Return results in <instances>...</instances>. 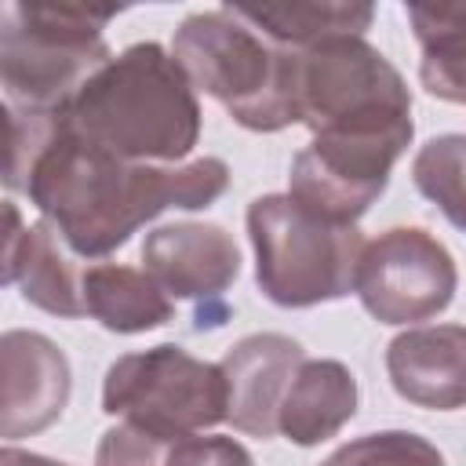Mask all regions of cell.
I'll list each match as a JSON object with an SVG mask.
<instances>
[{
  "instance_id": "1",
  "label": "cell",
  "mask_w": 466,
  "mask_h": 466,
  "mask_svg": "<svg viewBox=\"0 0 466 466\" xmlns=\"http://www.w3.org/2000/svg\"><path fill=\"white\" fill-rule=\"evenodd\" d=\"M226 186L229 167L218 157L142 164L69 135L58 120L22 193L80 258H106L157 215L208 208Z\"/></svg>"
},
{
  "instance_id": "2",
  "label": "cell",
  "mask_w": 466,
  "mask_h": 466,
  "mask_svg": "<svg viewBox=\"0 0 466 466\" xmlns=\"http://www.w3.org/2000/svg\"><path fill=\"white\" fill-rule=\"evenodd\" d=\"M69 135L142 164H186L200 138V102L178 58L153 44L113 55L62 109Z\"/></svg>"
},
{
  "instance_id": "3",
  "label": "cell",
  "mask_w": 466,
  "mask_h": 466,
  "mask_svg": "<svg viewBox=\"0 0 466 466\" xmlns=\"http://www.w3.org/2000/svg\"><path fill=\"white\" fill-rule=\"evenodd\" d=\"M189 84L222 102L248 131H280L295 120V47L255 29L237 4L193 11L171 40Z\"/></svg>"
},
{
  "instance_id": "4",
  "label": "cell",
  "mask_w": 466,
  "mask_h": 466,
  "mask_svg": "<svg viewBox=\"0 0 466 466\" xmlns=\"http://www.w3.org/2000/svg\"><path fill=\"white\" fill-rule=\"evenodd\" d=\"M120 7L91 4H0V80L7 106L58 113L109 58L102 29Z\"/></svg>"
},
{
  "instance_id": "5",
  "label": "cell",
  "mask_w": 466,
  "mask_h": 466,
  "mask_svg": "<svg viewBox=\"0 0 466 466\" xmlns=\"http://www.w3.org/2000/svg\"><path fill=\"white\" fill-rule=\"evenodd\" d=\"M258 291L288 309L346 299L357 284L364 237L353 222H335L291 193L255 197L248 208Z\"/></svg>"
},
{
  "instance_id": "6",
  "label": "cell",
  "mask_w": 466,
  "mask_h": 466,
  "mask_svg": "<svg viewBox=\"0 0 466 466\" xmlns=\"http://www.w3.org/2000/svg\"><path fill=\"white\" fill-rule=\"evenodd\" d=\"M295 120L313 135L415 131L404 76L364 36L295 47Z\"/></svg>"
},
{
  "instance_id": "7",
  "label": "cell",
  "mask_w": 466,
  "mask_h": 466,
  "mask_svg": "<svg viewBox=\"0 0 466 466\" xmlns=\"http://www.w3.org/2000/svg\"><path fill=\"white\" fill-rule=\"evenodd\" d=\"M102 411L160 437L204 433L226 422V379L218 364L164 342L124 353L106 368Z\"/></svg>"
},
{
  "instance_id": "8",
  "label": "cell",
  "mask_w": 466,
  "mask_h": 466,
  "mask_svg": "<svg viewBox=\"0 0 466 466\" xmlns=\"http://www.w3.org/2000/svg\"><path fill=\"white\" fill-rule=\"evenodd\" d=\"M451 251L422 226H393L364 244L353 295L379 324H422L455 299Z\"/></svg>"
},
{
  "instance_id": "9",
  "label": "cell",
  "mask_w": 466,
  "mask_h": 466,
  "mask_svg": "<svg viewBox=\"0 0 466 466\" xmlns=\"http://www.w3.org/2000/svg\"><path fill=\"white\" fill-rule=\"evenodd\" d=\"M415 131H364V135H313L295 153L288 193L309 211L353 222L382 197L393 164L408 153Z\"/></svg>"
},
{
  "instance_id": "10",
  "label": "cell",
  "mask_w": 466,
  "mask_h": 466,
  "mask_svg": "<svg viewBox=\"0 0 466 466\" xmlns=\"http://www.w3.org/2000/svg\"><path fill=\"white\" fill-rule=\"evenodd\" d=\"M306 360V350L280 331L244 335L218 360L226 379V422L251 437H277L284 397Z\"/></svg>"
},
{
  "instance_id": "11",
  "label": "cell",
  "mask_w": 466,
  "mask_h": 466,
  "mask_svg": "<svg viewBox=\"0 0 466 466\" xmlns=\"http://www.w3.org/2000/svg\"><path fill=\"white\" fill-rule=\"evenodd\" d=\"M142 269L186 302H218L240 273V248L218 222H167L142 244Z\"/></svg>"
},
{
  "instance_id": "12",
  "label": "cell",
  "mask_w": 466,
  "mask_h": 466,
  "mask_svg": "<svg viewBox=\"0 0 466 466\" xmlns=\"http://www.w3.org/2000/svg\"><path fill=\"white\" fill-rule=\"evenodd\" d=\"M4 437L18 441L62 419L73 390L66 353L40 331H7L0 342Z\"/></svg>"
},
{
  "instance_id": "13",
  "label": "cell",
  "mask_w": 466,
  "mask_h": 466,
  "mask_svg": "<svg viewBox=\"0 0 466 466\" xmlns=\"http://www.w3.org/2000/svg\"><path fill=\"white\" fill-rule=\"evenodd\" d=\"M4 233V284H18L22 299L55 317H84V269L80 255L51 222L22 226L18 208L7 200Z\"/></svg>"
},
{
  "instance_id": "14",
  "label": "cell",
  "mask_w": 466,
  "mask_h": 466,
  "mask_svg": "<svg viewBox=\"0 0 466 466\" xmlns=\"http://www.w3.org/2000/svg\"><path fill=\"white\" fill-rule=\"evenodd\" d=\"M390 386L433 411L466 404V328L462 324H415L386 346Z\"/></svg>"
},
{
  "instance_id": "15",
  "label": "cell",
  "mask_w": 466,
  "mask_h": 466,
  "mask_svg": "<svg viewBox=\"0 0 466 466\" xmlns=\"http://www.w3.org/2000/svg\"><path fill=\"white\" fill-rule=\"evenodd\" d=\"M357 415V379L342 360L306 357L277 419V433L299 448L335 437Z\"/></svg>"
},
{
  "instance_id": "16",
  "label": "cell",
  "mask_w": 466,
  "mask_h": 466,
  "mask_svg": "<svg viewBox=\"0 0 466 466\" xmlns=\"http://www.w3.org/2000/svg\"><path fill=\"white\" fill-rule=\"evenodd\" d=\"M175 313V299L135 266L120 262H91L84 269V317L98 320L106 331L138 335L167 324Z\"/></svg>"
},
{
  "instance_id": "17",
  "label": "cell",
  "mask_w": 466,
  "mask_h": 466,
  "mask_svg": "<svg viewBox=\"0 0 466 466\" xmlns=\"http://www.w3.org/2000/svg\"><path fill=\"white\" fill-rule=\"evenodd\" d=\"M419 44V80L433 98L466 106V4L404 7Z\"/></svg>"
},
{
  "instance_id": "18",
  "label": "cell",
  "mask_w": 466,
  "mask_h": 466,
  "mask_svg": "<svg viewBox=\"0 0 466 466\" xmlns=\"http://www.w3.org/2000/svg\"><path fill=\"white\" fill-rule=\"evenodd\" d=\"M237 11L284 47H313L339 36H364L375 7L371 4H237Z\"/></svg>"
},
{
  "instance_id": "19",
  "label": "cell",
  "mask_w": 466,
  "mask_h": 466,
  "mask_svg": "<svg viewBox=\"0 0 466 466\" xmlns=\"http://www.w3.org/2000/svg\"><path fill=\"white\" fill-rule=\"evenodd\" d=\"M415 189L466 233V135H437L411 160Z\"/></svg>"
},
{
  "instance_id": "20",
  "label": "cell",
  "mask_w": 466,
  "mask_h": 466,
  "mask_svg": "<svg viewBox=\"0 0 466 466\" xmlns=\"http://www.w3.org/2000/svg\"><path fill=\"white\" fill-rule=\"evenodd\" d=\"M320 466H448V462L426 437L411 430H382L335 448Z\"/></svg>"
},
{
  "instance_id": "21",
  "label": "cell",
  "mask_w": 466,
  "mask_h": 466,
  "mask_svg": "<svg viewBox=\"0 0 466 466\" xmlns=\"http://www.w3.org/2000/svg\"><path fill=\"white\" fill-rule=\"evenodd\" d=\"M7 116V164H4V182L7 189H25V178L36 164V157L44 153V146L51 142L55 127H58V113H33V109H15L4 106Z\"/></svg>"
},
{
  "instance_id": "22",
  "label": "cell",
  "mask_w": 466,
  "mask_h": 466,
  "mask_svg": "<svg viewBox=\"0 0 466 466\" xmlns=\"http://www.w3.org/2000/svg\"><path fill=\"white\" fill-rule=\"evenodd\" d=\"M171 437L142 430L135 422H116L102 433L95 448V466H160Z\"/></svg>"
},
{
  "instance_id": "23",
  "label": "cell",
  "mask_w": 466,
  "mask_h": 466,
  "mask_svg": "<svg viewBox=\"0 0 466 466\" xmlns=\"http://www.w3.org/2000/svg\"><path fill=\"white\" fill-rule=\"evenodd\" d=\"M160 466H255L251 451L222 433H186L171 437Z\"/></svg>"
},
{
  "instance_id": "24",
  "label": "cell",
  "mask_w": 466,
  "mask_h": 466,
  "mask_svg": "<svg viewBox=\"0 0 466 466\" xmlns=\"http://www.w3.org/2000/svg\"><path fill=\"white\" fill-rule=\"evenodd\" d=\"M4 466H69V462H58V459H47V455H36V451H22L15 444L4 448Z\"/></svg>"
}]
</instances>
